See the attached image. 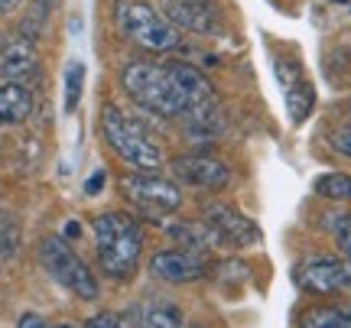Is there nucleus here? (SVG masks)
<instances>
[{"mask_svg": "<svg viewBox=\"0 0 351 328\" xmlns=\"http://www.w3.org/2000/svg\"><path fill=\"white\" fill-rule=\"evenodd\" d=\"M39 260L49 270V277L72 290L78 299H98V279L88 270V264L78 257L62 238H43L39 244Z\"/></svg>", "mask_w": 351, "mask_h": 328, "instance_id": "5", "label": "nucleus"}, {"mask_svg": "<svg viewBox=\"0 0 351 328\" xmlns=\"http://www.w3.org/2000/svg\"><path fill=\"white\" fill-rule=\"evenodd\" d=\"M101 137L114 150V156H121L134 173H156L163 166V150L153 143L147 134V127L127 117L117 104H104L101 111Z\"/></svg>", "mask_w": 351, "mask_h": 328, "instance_id": "3", "label": "nucleus"}, {"mask_svg": "<svg viewBox=\"0 0 351 328\" xmlns=\"http://www.w3.org/2000/svg\"><path fill=\"white\" fill-rule=\"evenodd\" d=\"M300 286L313 296H332L351 283V270L335 257H313L300 266Z\"/></svg>", "mask_w": 351, "mask_h": 328, "instance_id": "10", "label": "nucleus"}, {"mask_svg": "<svg viewBox=\"0 0 351 328\" xmlns=\"http://www.w3.org/2000/svg\"><path fill=\"white\" fill-rule=\"evenodd\" d=\"M56 328H75V325H56Z\"/></svg>", "mask_w": 351, "mask_h": 328, "instance_id": "30", "label": "nucleus"}, {"mask_svg": "<svg viewBox=\"0 0 351 328\" xmlns=\"http://www.w3.org/2000/svg\"><path fill=\"white\" fill-rule=\"evenodd\" d=\"M166 20L186 33L208 36L218 29V13L208 0H166Z\"/></svg>", "mask_w": 351, "mask_h": 328, "instance_id": "12", "label": "nucleus"}, {"mask_svg": "<svg viewBox=\"0 0 351 328\" xmlns=\"http://www.w3.org/2000/svg\"><path fill=\"white\" fill-rule=\"evenodd\" d=\"M16 328H49V325H46V318H43V316H36V312H26V316L16 322Z\"/></svg>", "mask_w": 351, "mask_h": 328, "instance_id": "24", "label": "nucleus"}, {"mask_svg": "<svg viewBox=\"0 0 351 328\" xmlns=\"http://www.w3.org/2000/svg\"><path fill=\"white\" fill-rule=\"evenodd\" d=\"M348 111H351V104H348Z\"/></svg>", "mask_w": 351, "mask_h": 328, "instance_id": "31", "label": "nucleus"}, {"mask_svg": "<svg viewBox=\"0 0 351 328\" xmlns=\"http://www.w3.org/2000/svg\"><path fill=\"white\" fill-rule=\"evenodd\" d=\"M283 98H287V111L293 124H302L315 108V88L302 75L293 78L289 85H283Z\"/></svg>", "mask_w": 351, "mask_h": 328, "instance_id": "15", "label": "nucleus"}, {"mask_svg": "<svg viewBox=\"0 0 351 328\" xmlns=\"http://www.w3.org/2000/svg\"><path fill=\"white\" fill-rule=\"evenodd\" d=\"M328 143H332V150L335 153H341V156H348L351 160V124L335 127V130H332V137H328Z\"/></svg>", "mask_w": 351, "mask_h": 328, "instance_id": "22", "label": "nucleus"}, {"mask_svg": "<svg viewBox=\"0 0 351 328\" xmlns=\"http://www.w3.org/2000/svg\"><path fill=\"white\" fill-rule=\"evenodd\" d=\"M345 328H351V316H348V318H345Z\"/></svg>", "mask_w": 351, "mask_h": 328, "instance_id": "29", "label": "nucleus"}, {"mask_svg": "<svg viewBox=\"0 0 351 328\" xmlns=\"http://www.w3.org/2000/svg\"><path fill=\"white\" fill-rule=\"evenodd\" d=\"M65 234H69V238H78V225H75V221H72V225H65Z\"/></svg>", "mask_w": 351, "mask_h": 328, "instance_id": "28", "label": "nucleus"}, {"mask_svg": "<svg viewBox=\"0 0 351 328\" xmlns=\"http://www.w3.org/2000/svg\"><path fill=\"white\" fill-rule=\"evenodd\" d=\"M39 75V52L33 39L16 36L0 49V81L29 85Z\"/></svg>", "mask_w": 351, "mask_h": 328, "instance_id": "11", "label": "nucleus"}, {"mask_svg": "<svg viewBox=\"0 0 351 328\" xmlns=\"http://www.w3.org/2000/svg\"><path fill=\"white\" fill-rule=\"evenodd\" d=\"M33 111V94L26 85H13V81H0V127L23 124Z\"/></svg>", "mask_w": 351, "mask_h": 328, "instance_id": "14", "label": "nucleus"}, {"mask_svg": "<svg viewBox=\"0 0 351 328\" xmlns=\"http://www.w3.org/2000/svg\"><path fill=\"white\" fill-rule=\"evenodd\" d=\"M315 192L326 195V199L348 202L351 199V176H345V173H326V176L315 179Z\"/></svg>", "mask_w": 351, "mask_h": 328, "instance_id": "20", "label": "nucleus"}, {"mask_svg": "<svg viewBox=\"0 0 351 328\" xmlns=\"http://www.w3.org/2000/svg\"><path fill=\"white\" fill-rule=\"evenodd\" d=\"M95 251L101 270L111 279H127L137 270L143 251V227L124 212H104L95 218Z\"/></svg>", "mask_w": 351, "mask_h": 328, "instance_id": "2", "label": "nucleus"}, {"mask_svg": "<svg viewBox=\"0 0 351 328\" xmlns=\"http://www.w3.org/2000/svg\"><path fill=\"white\" fill-rule=\"evenodd\" d=\"M101 186H104V169H98L95 176L88 179V182H85V192H88V195H98Z\"/></svg>", "mask_w": 351, "mask_h": 328, "instance_id": "26", "label": "nucleus"}, {"mask_svg": "<svg viewBox=\"0 0 351 328\" xmlns=\"http://www.w3.org/2000/svg\"><path fill=\"white\" fill-rule=\"evenodd\" d=\"M88 328H124V325H121L114 316H95L88 322Z\"/></svg>", "mask_w": 351, "mask_h": 328, "instance_id": "25", "label": "nucleus"}, {"mask_svg": "<svg viewBox=\"0 0 351 328\" xmlns=\"http://www.w3.org/2000/svg\"><path fill=\"white\" fill-rule=\"evenodd\" d=\"M82 91H85V62L72 59L65 68V114H72L82 101Z\"/></svg>", "mask_w": 351, "mask_h": 328, "instance_id": "18", "label": "nucleus"}, {"mask_svg": "<svg viewBox=\"0 0 351 328\" xmlns=\"http://www.w3.org/2000/svg\"><path fill=\"white\" fill-rule=\"evenodd\" d=\"M23 0H0V16H7V13H13L16 7H20Z\"/></svg>", "mask_w": 351, "mask_h": 328, "instance_id": "27", "label": "nucleus"}, {"mask_svg": "<svg viewBox=\"0 0 351 328\" xmlns=\"http://www.w3.org/2000/svg\"><path fill=\"white\" fill-rule=\"evenodd\" d=\"M339 244H341V251L351 257V215L339 225Z\"/></svg>", "mask_w": 351, "mask_h": 328, "instance_id": "23", "label": "nucleus"}, {"mask_svg": "<svg viewBox=\"0 0 351 328\" xmlns=\"http://www.w3.org/2000/svg\"><path fill=\"white\" fill-rule=\"evenodd\" d=\"M121 192L150 218L173 215L176 208L182 205L179 186L163 176H156V173H127V176H121Z\"/></svg>", "mask_w": 351, "mask_h": 328, "instance_id": "6", "label": "nucleus"}, {"mask_svg": "<svg viewBox=\"0 0 351 328\" xmlns=\"http://www.w3.org/2000/svg\"><path fill=\"white\" fill-rule=\"evenodd\" d=\"M169 72H173V78L179 81V88H182V94H186V101H189V111L192 108H199V104H208L215 101V88H212V81L202 75L195 65H189V62H169Z\"/></svg>", "mask_w": 351, "mask_h": 328, "instance_id": "13", "label": "nucleus"}, {"mask_svg": "<svg viewBox=\"0 0 351 328\" xmlns=\"http://www.w3.org/2000/svg\"><path fill=\"white\" fill-rule=\"evenodd\" d=\"M143 328H182V312L176 305H150L143 312Z\"/></svg>", "mask_w": 351, "mask_h": 328, "instance_id": "21", "label": "nucleus"}, {"mask_svg": "<svg viewBox=\"0 0 351 328\" xmlns=\"http://www.w3.org/2000/svg\"><path fill=\"white\" fill-rule=\"evenodd\" d=\"M56 7H59V0H29V10H26V16L20 20V36L36 42V39L43 36V29L49 26Z\"/></svg>", "mask_w": 351, "mask_h": 328, "instance_id": "16", "label": "nucleus"}, {"mask_svg": "<svg viewBox=\"0 0 351 328\" xmlns=\"http://www.w3.org/2000/svg\"><path fill=\"white\" fill-rule=\"evenodd\" d=\"M150 270L166 283H192V279L205 277L208 270V253L186 251V247H173V251H156L150 257Z\"/></svg>", "mask_w": 351, "mask_h": 328, "instance_id": "8", "label": "nucleus"}, {"mask_svg": "<svg viewBox=\"0 0 351 328\" xmlns=\"http://www.w3.org/2000/svg\"><path fill=\"white\" fill-rule=\"evenodd\" d=\"M121 88L140 111L160 114V117H186L189 114V101L169 72V65L134 59L121 68Z\"/></svg>", "mask_w": 351, "mask_h": 328, "instance_id": "1", "label": "nucleus"}, {"mask_svg": "<svg viewBox=\"0 0 351 328\" xmlns=\"http://www.w3.org/2000/svg\"><path fill=\"white\" fill-rule=\"evenodd\" d=\"M202 221L218 234V240H221L225 247L241 251V247H254V244H261V227L254 225L247 215H241L234 205H225V202L208 205Z\"/></svg>", "mask_w": 351, "mask_h": 328, "instance_id": "7", "label": "nucleus"}, {"mask_svg": "<svg viewBox=\"0 0 351 328\" xmlns=\"http://www.w3.org/2000/svg\"><path fill=\"white\" fill-rule=\"evenodd\" d=\"M20 251V221L10 212H0V260H10Z\"/></svg>", "mask_w": 351, "mask_h": 328, "instance_id": "19", "label": "nucleus"}, {"mask_svg": "<svg viewBox=\"0 0 351 328\" xmlns=\"http://www.w3.org/2000/svg\"><path fill=\"white\" fill-rule=\"evenodd\" d=\"M345 312L335 305H313L302 312L300 328H345Z\"/></svg>", "mask_w": 351, "mask_h": 328, "instance_id": "17", "label": "nucleus"}, {"mask_svg": "<svg viewBox=\"0 0 351 328\" xmlns=\"http://www.w3.org/2000/svg\"><path fill=\"white\" fill-rule=\"evenodd\" d=\"M114 20L121 26L130 42H137L150 52H169L179 46V33L176 26L166 20L163 13L143 3V0H117L114 3Z\"/></svg>", "mask_w": 351, "mask_h": 328, "instance_id": "4", "label": "nucleus"}, {"mask_svg": "<svg viewBox=\"0 0 351 328\" xmlns=\"http://www.w3.org/2000/svg\"><path fill=\"white\" fill-rule=\"evenodd\" d=\"M173 176L179 182H186L192 189H225L231 169L225 163H218L212 156H202V153H186V156H176L173 160Z\"/></svg>", "mask_w": 351, "mask_h": 328, "instance_id": "9", "label": "nucleus"}]
</instances>
